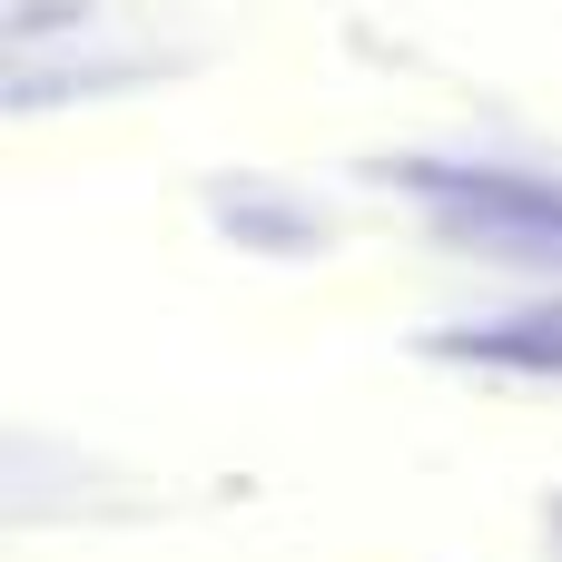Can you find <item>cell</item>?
<instances>
[{"label": "cell", "instance_id": "2", "mask_svg": "<svg viewBox=\"0 0 562 562\" xmlns=\"http://www.w3.org/2000/svg\"><path fill=\"white\" fill-rule=\"evenodd\" d=\"M454 356H484V366H553L562 375V316H504V326H484V336H454Z\"/></svg>", "mask_w": 562, "mask_h": 562}, {"label": "cell", "instance_id": "1", "mask_svg": "<svg viewBox=\"0 0 562 562\" xmlns=\"http://www.w3.org/2000/svg\"><path fill=\"white\" fill-rule=\"evenodd\" d=\"M425 198L435 207H454V217H474V227H494V237H524V247H562V188L543 178H445V168H425Z\"/></svg>", "mask_w": 562, "mask_h": 562}]
</instances>
